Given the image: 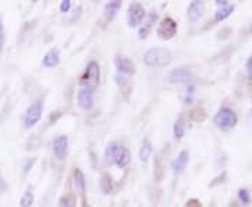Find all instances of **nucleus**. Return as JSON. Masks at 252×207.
<instances>
[{"label":"nucleus","instance_id":"obj_18","mask_svg":"<svg viewBox=\"0 0 252 207\" xmlns=\"http://www.w3.org/2000/svg\"><path fill=\"white\" fill-rule=\"evenodd\" d=\"M151 153H153V144L149 139H144L142 147H140V151H139V159L142 162H147L150 157H151Z\"/></svg>","mask_w":252,"mask_h":207},{"label":"nucleus","instance_id":"obj_21","mask_svg":"<svg viewBox=\"0 0 252 207\" xmlns=\"http://www.w3.org/2000/svg\"><path fill=\"white\" fill-rule=\"evenodd\" d=\"M100 186L102 189L104 193H111L112 189H114V183H112V178L109 176L108 174H104L101 176V181H100Z\"/></svg>","mask_w":252,"mask_h":207},{"label":"nucleus","instance_id":"obj_34","mask_svg":"<svg viewBox=\"0 0 252 207\" xmlns=\"http://www.w3.org/2000/svg\"><path fill=\"white\" fill-rule=\"evenodd\" d=\"M251 31H252V23H251Z\"/></svg>","mask_w":252,"mask_h":207},{"label":"nucleus","instance_id":"obj_7","mask_svg":"<svg viewBox=\"0 0 252 207\" xmlns=\"http://www.w3.org/2000/svg\"><path fill=\"white\" fill-rule=\"evenodd\" d=\"M77 102L82 110H91L94 105V91L90 88H85V87H80V90L77 93Z\"/></svg>","mask_w":252,"mask_h":207},{"label":"nucleus","instance_id":"obj_33","mask_svg":"<svg viewBox=\"0 0 252 207\" xmlns=\"http://www.w3.org/2000/svg\"><path fill=\"white\" fill-rule=\"evenodd\" d=\"M84 207H91V206H87V205H85V206H84Z\"/></svg>","mask_w":252,"mask_h":207},{"label":"nucleus","instance_id":"obj_30","mask_svg":"<svg viewBox=\"0 0 252 207\" xmlns=\"http://www.w3.org/2000/svg\"><path fill=\"white\" fill-rule=\"evenodd\" d=\"M247 73H248V79L252 80V56L247 61Z\"/></svg>","mask_w":252,"mask_h":207},{"label":"nucleus","instance_id":"obj_24","mask_svg":"<svg viewBox=\"0 0 252 207\" xmlns=\"http://www.w3.org/2000/svg\"><path fill=\"white\" fill-rule=\"evenodd\" d=\"M60 207H76V196L74 195H65L60 197L59 200Z\"/></svg>","mask_w":252,"mask_h":207},{"label":"nucleus","instance_id":"obj_32","mask_svg":"<svg viewBox=\"0 0 252 207\" xmlns=\"http://www.w3.org/2000/svg\"><path fill=\"white\" fill-rule=\"evenodd\" d=\"M250 121H251V122H252V110L250 111Z\"/></svg>","mask_w":252,"mask_h":207},{"label":"nucleus","instance_id":"obj_1","mask_svg":"<svg viewBox=\"0 0 252 207\" xmlns=\"http://www.w3.org/2000/svg\"><path fill=\"white\" fill-rule=\"evenodd\" d=\"M143 59L144 63L150 67H163L171 63L172 53L167 48H151L144 53Z\"/></svg>","mask_w":252,"mask_h":207},{"label":"nucleus","instance_id":"obj_25","mask_svg":"<svg viewBox=\"0 0 252 207\" xmlns=\"http://www.w3.org/2000/svg\"><path fill=\"white\" fill-rule=\"evenodd\" d=\"M238 197H240L241 203H244V205H248L251 202V196H250V192L247 189H240L238 191Z\"/></svg>","mask_w":252,"mask_h":207},{"label":"nucleus","instance_id":"obj_28","mask_svg":"<svg viewBox=\"0 0 252 207\" xmlns=\"http://www.w3.org/2000/svg\"><path fill=\"white\" fill-rule=\"evenodd\" d=\"M3 44H4V25H3L1 16H0V50L3 48Z\"/></svg>","mask_w":252,"mask_h":207},{"label":"nucleus","instance_id":"obj_3","mask_svg":"<svg viewBox=\"0 0 252 207\" xmlns=\"http://www.w3.org/2000/svg\"><path fill=\"white\" fill-rule=\"evenodd\" d=\"M237 122H238V118H237L235 112L230 108H221L215 116V123L217 125V127H220L223 130L234 127Z\"/></svg>","mask_w":252,"mask_h":207},{"label":"nucleus","instance_id":"obj_8","mask_svg":"<svg viewBox=\"0 0 252 207\" xmlns=\"http://www.w3.org/2000/svg\"><path fill=\"white\" fill-rule=\"evenodd\" d=\"M192 79V74L189 73V70L180 67V69H174L172 72H169L167 80L171 84H182V83H189Z\"/></svg>","mask_w":252,"mask_h":207},{"label":"nucleus","instance_id":"obj_22","mask_svg":"<svg viewBox=\"0 0 252 207\" xmlns=\"http://www.w3.org/2000/svg\"><path fill=\"white\" fill-rule=\"evenodd\" d=\"M33 203H34V193H33V189L28 188L20 199V207H31Z\"/></svg>","mask_w":252,"mask_h":207},{"label":"nucleus","instance_id":"obj_15","mask_svg":"<svg viewBox=\"0 0 252 207\" xmlns=\"http://www.w3.org/2000/svg\"><path fill=\"white\" fill-rule=\"evenodd\" d=\"M120 7H122V1L120 0H114V1L107 3L105 7H104V16H105V18L108 21H112L117 17V14L120 10Z\"/></svg>","mask_w":252,"mask_h":207},{"label":"nucleus","instance_id":"obj_11","mask_svg":"<svg viewBox=\"0 0 252 207\" xmlns=\"http://www.w3.org/2000/svg\"><path fill=\"white\" fill-rule=\"evenodd\" d=\"M188 161H189V151L188 150H182L178 154V157L174 159L172 164H171V168L174 171V174H177V175L182 174L184 170L186 168V165H188Z\"/></svg>","mask_w":252,"mask_h":207},{"label":"nucleus","instance_id":"obj_14","mask_svg":"<svg viewBox=\"0 0 252 207\" xmlns=\"http://www.w3.org/2000/svg\"><path fill=\"white\" fill-rule=\"evenodd\" d=\"M73 183H74V189H76L77 195L83 197L85 193V178L80 168H76L73 172Z\"/></svg>","mask_w":252,"mask_h":207},{"label":"nucleus","instance_id":"obj_23","mask_svg":"<svg viewBox=\"0 0 252 207\" xmlns=\"http://www.w3.org/2000/svg\"><path fill=\"white\" fill-rule=\"evenodd\" d=\"M184 134H185V122L182 118H180L177 122L174 123V136H175V139L180 140L184 137Z\"/></svg>","mask_w":252,"mask_h":207},{"label":"nucleus","instance_id":"obj_4","mask_svg":"<svg viewBox=\"0 0 252 207\" xmlns=\"http://www.w3.org/2000/svg\"><path fill=\"white\" fill-rule=\"evenodd\" d=\"M42 111H44L42 101H35L28 107L24 116V125L27 129H31L33 126H35L36 123L39 122V119L42 116Z\"/></svg>","mask_w":252,"mask_h":207},{"label":"nucleus","instance_id":"obj_2","mask_svg":"<svg viewBox=\"0 0 252 207\" xmlns=\"http://www.w3.org/2000/svg\"><path fill=\"white\" fill-rule=\"evenodd\" d=\"M80 83H82V87L90 88L94 91V88L100 83V64L96 61H91L87 64Z\"/></svg>","mask_w":252,"mask_h":207},{"label":"nucleus","instance_id":"obj_12","mask_svg":"<svg viewBox=\"0 0 252 207\" xmlns=\"http://www.w3.org/2000/svg\"><path fill=\"white\" fill-rule=\"evenodd\" d=\"M204 13V3L203 1H192L189 6H188V18L191 23H195L198 20L202 18Z\"/></svg>","mask_w":252,"mask_h":207},{"label":"nucleus","instance_id":"obj_9","mask_svg":"<svg viewBox=\"0 0 252 207\" xmlns=\"http://www.w3.org/2000/svg\"><path fill=\"white\" fill-rule=\"evenodd\" d=\"M67 147H69V140L67 136H58L53 142V154L58 159H65L67 156Z\"/></svg>","mask_w":252,"mask_h":207},{"label":"nucleus","instance_id":"obj_10","mask_svg":"<svg viewBox=\"0 0 252 207\" xmlns=\"http://www.w3.org/2000/svg\"><path fill=\"white\" fill-rule=\"evenodd\" d=\"M115 67L120 74H133L136 72L134 63L126 56H117L115 58Z\"/></svg>","mask_w":252,"mask_h":207},{"label":"nucleus","instance_id":"obj_20","mask_svg":"<svg viewBox=\"0 0 252 207\" xmlns=\"http://www.w3.org/2000/svg\"><path fill=\"white\" fill-rule=\"evenodd\" d=\"M118 143H111L107 150H105V161L109 165H114V161H115V156H117V150H118Z\"/></svg>","mask_w":252,"mask_h":207},{"label":"nucleus","instance_id":"obj_17","mask_svg":"<svg viewBox=\"0 0 252 207\" xmlns=\"http://www.w3.org/2000/svg\"><path fill=\"white\" fill-rule=\"evenodd\" d=\"M157 20V13L156 12H151L147 17H146V20H143V25H142V28L139 30V37L144 39V38L147 37V34L150 32V30H151V27L153 24L156 23Z\"/></svg>","mask_w":252,"mask_h":207},{"label":"nucleus","instance_id":"obj_19","mask_svg":"<svg viewBox=\"0 0 252 207\" xmlns=\"http://www.w3.org/2000/svg\"><path fill=\"white\" fill-rule=\"evenodd\" d=\"M233 12H234V4L223 6V7H220V9L216 12V20L217 21H223V20L228 18Z\"/></svg>","mask_w":252,"mask_h":207},{"label":"nucleus","instance_id":"obj_16","mask_svg":"<svg viewBox=\"0 0 252 207\" xmlns=\"http://www.w3.org/2000/svg\"><path fill=\"white\" fill-rule=\"evenodd\" d=\"M60 62V53H59V49L53 48L49 50L48 53L44 56V59H42V64L45 66V67H55V66H58Z\"/></svg>","mask_w":252,"mask_h":207},{"label":"nucleus","instance_id":"obj_6","mask_svg":"<svg viewBox=\"0 0 252 207\" xmlns=\"http://www.w3.org/2000/svg\"><path fill=\"white\" fill-rule=\"evenodd\" d=\"M177 30H178V25L177 23L169 18V17H166L160 24H158V28H157V35L164 39V41H168V39H172V38L177 35Z\"/></svg>","mask_w":252,"mask_h":207},{"label":"nucleus","instance_id":"obj_5","mask_svg":"<svg viewBox=\"0 0 252 207\" xmlns=\"http://www.w3.org/2000/svg\"><path fill=\"white\" fill-rule=\"evenodd\" d=\"M146 18V10H144L143 4L140 3H131L129 9H128V24L129 27H139L143 23V20Z\"/></svg>","mask_w":252,"mask_h":207},{"label":"nucleus","instance_id":"obj_29","mask_svg":"<svg viewBox=\"0 0 252 207\" xmlns=\"http://www.w3.org/2000/svg\"><path fill=\"white\" fill-rule=\"evenodd\" d=\"M185 207H202V205H201V202L198 199H191V200L186 202Z\"/></svg>","mask_w":252,"mask_h":207},{"label":"nucleus","instance_id":"obj_26","mask_svg":"<svg viewBox=\"0 0 252 207\" xmlns=\"http://www.w3.org/2000/svg\"><path fill=\"white\" fill-rule=\"evenodd\" d=\"M34 162H35V159H25L24 162H23V174H24V175H27V174L30 172V170H31L33 165H34Z\"/></svg>","mask_w":252,"mask_h":207},{"label":"nucleus","instance_id":"obj_31","mask_svg":"<svg viewBox=\"0 0 252 207\" xmlns=\"http://www.w3.org/2000/svg\"><path fill=\"white\" fill-rule=\"evenodd\" d=\"M6 189H7V183L4 182V179L1 176V172H0V193L6 192Z\"/></svg>","mask_w":252,"mask_h":207},{"label":"nucleus","instance_id":"obj_27","mask_svg":"<svg viewBox=\"0 0 252 207\" xmlns=\"http://www.w3.org/2000/svg\"><path fill=\"white\" fill-rule=\"evenodd\" d=\"M70 6H72V1L70 0H63L62 3H60L59 9L62 13H67L70 10Z\"/></svg>","mask_w":252,"mask_h":207},{"label":"nucleus","instance_id":"obj_13","mask_svg":"<svg viewBox=\"0 0 252 207\" xmlns=\"http://www.w3.org/2000/svg\"><path fill=\"white\" fill-rule=\"evenodd\" d=\"M129 162H131V153H129V150L125 146H118L114 165H117L118 168H125V167L129 165Z\"/></svg>","mask_w":252,"mask_h":207}]
</instances>
